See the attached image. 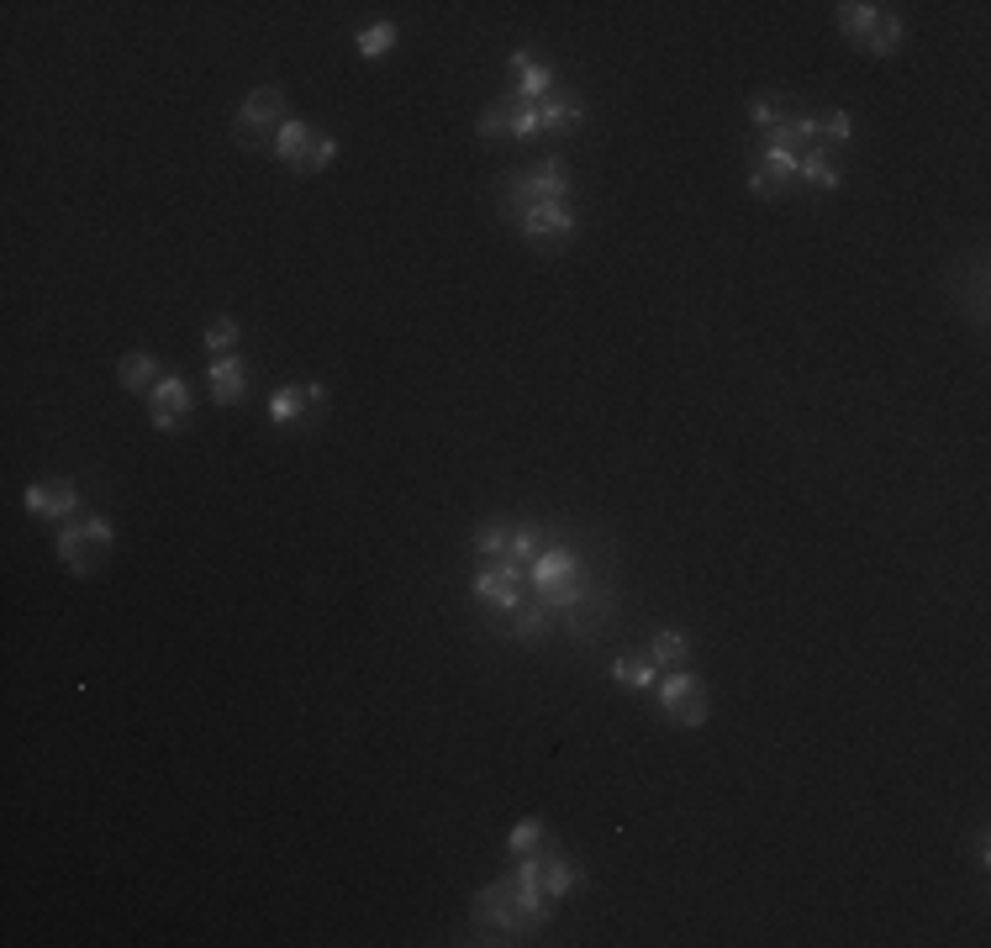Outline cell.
<instances>
[{"mask_svg": "<svg viewBox=\"0 0 991 948\" xmlns=\"http://www.w3.org/2000/svg\"><path fill=\"white\" fill-rule=\"evenodd\" d=\"M797 180L812 190H839L844 185V169L828 159V148H812V153H801L797 159Z\"/></svg>", "mask_w": 991, "mask_h": 948, "instance_id": "9a60e30c", "label": "cell"}, {"mask_svg": "<svg viewBox=\"0 0 991 948\" xmlns=\"http://www.w3.org/2000/svg\"><path fill=\"white\" fill-rule=\"evenodd\" d=\"M201 348H212V358H233L243 348V327L233 316H217L212 327L201 332Z\"/></svg>", "mask_w": 991, "mask_h": 948, "instance_id": "d6986e66", "label": "cell"}, {"mask_svg": "<svg viewBox=\"0 0 991 948\" xmlns=\"http://www.w3.org/2000/svg\"><path fill=\"white\" fill-rule=\"evenodd\" d=\"M502 195H507V212L517 222L523 212L543 206V201H570V169H564V159H543L532 169H517V174H507Z\"/></svg>", "mask_w": 991, "mask_h": 948, "instance_id": "7a4b0ae2", "label": "cell"}, {"mask_svg": "<svg viewBox=\"0 0 991 948\" xmlns=\"http://www.w3.org/2000/svg\"><path fill=\"white\" fill-rule=\"evenodd\" d=\"M117 379H121V390H132V396H153V385H159V358H148V354H127L117 364Z\"/></svg>", "mask_w": 991, "mask_h": 948, "instance_id": "2e32d148", "label": "cell"}, {"mask_svg": "<svg viewBox=\"0 0 991 948\" xmlns=\"http://www.w3.org/2000/svg\"><path fill=\"white\" fill-rule=\"evenodd\" d=\"M517 233L528 248L538 254H564L575 233H581V212L570 206V201H543V206H532V212L517 216Z\"/></svg>", "mask_w": 991, "mask_h": 948, "instance_id": "5b68a950", "label": "cell"}, {"mask_svg": "<svg viewBox=\"0 0 991 948\" xmlns=\"http://www.w3.org/2000/svg\"><path fill=\"white\" fill-rule=\"evenodd\" d=\"M585 121V100L581 95L554 90L543 106H538V132H564V127H581Z\"/></svg>", "mask_w": 991, "mask_h": 948, "instance_id": "7c38bea8", "label": "cell"}, {"mask_svg": "<svg viewBox=\"0 0 991 948\" xmlns=\"http://www.w3.org/2000/svg\"><path fill=\"white\" fill-rule=\"evenodd\" d=\"M206 396L212 406H238L248 396V364L238 354L233 358H212V369H206Z\"/></svg>", "mask_w": 991, "mask_h": 948, "instance_id": "8fae6325", "label": "cell"}, {"mask_svg": "<svg viewBox=\"0 0 991 948\" xmlns=\"http://www.w3.org/2000/svg\"><path fill=\"white\" fill-rule=\"evenodd\" d=\"M791 185H797V153H786L775 142H754V169H750L754 195H786Z\"/></svg>", "mask_w": 991, "mask_h": 948, "instance_id": "52a82bcc", "label": "cell"}, {"mask_svg": "<svg viewBox=\"0 0 991 948\" xmlns=\"http://www.w3.org/2000/svg\"><path fill=\"white\" fill-rule=\"evenodd\" d=\"M612 680L623 690H654L659 686V669H654V659H617L612 664Z\"/></svg>", "mask_w": 991, "mask_h": 948, "instance_id": "44dd1931", "label": "cell"}, {"mask_svg": "<svg viewBox=\"0 0 991 948\" xmlns=\"http://www.w3.org/2000/svg\"><path fill=\"white\" fill-rule=\"evenodd\" d=\"M881 11L886 6H865V0H844V6H833V22H839V32H844L849 43H860L865 47V37L875 32V22H881Z\"/></svg>", "mask_w": 991, "mask_h": 948, "instance_id": "4fadbf2b", "label": "cell"}, {"mask_svg": "<svg viewBox=\"0 0 991 948\" xmlns=\"http://www.w3.org/2000/svg\"><path fill=\"white\" fill-rule=\"evenodd\" d=\"M654 696H659V711H665L670 722H680V728H701L707 711H712L707 686H701L697 675H686V669H665V680L654 686Z\"/></svg>", "mask_w": 991, "mask_h": 948, "instance_id": "8992f818", "label": "cell"}, {"mask_svg": "<svg viewBox=\"0 0 991 948\" xmlns=\"http://www.w3.org/2000/svg\"><path fill=\"white\" fill-rule=\"evenodd\" d=\"M791 117H797V111H791V100H786V95H775V90H765V95H754V100H750V127L760 132V138L780 132Z\"/></svg>", "mask_w": 991, "mask_h": 948, "instance_id": "5bb4252c", "label": "cell"}, {"mask_svg": "<svg viewBox=\"0 0 991 948\" xmlns=\"http://www.w3.org/2000/svg\"><path fill=\"white\" fill-rule=\"evenodd\" d=\"M896 43H902V17H896V11H881L875 32L865 37V53H871V58H892Z\"/></svg>", "mask_w": 991, "mask_h": 948, "instance_id": "603a6c76", "label": "cell"}, {"mask_svg": "<svg viewBox=\"0 0 991 948\" xmlns=\"http://www.w3.org/2000/svg\"><path fill=\"white\" fill-rule=\"evenodd\" d=\"M22 500L37 521H74V511H79V491L64 485V480H37V485H26Z\"/></svg>", "mask_w": 991, "mask_h": 948, "instance_id": "9c48e42d", "label": "cell"}, {"mask_svg": "<svg viewBox=\"0 0 991 948\" xmlns=\"http://www.w3.org/2000/svg\"><path fill=\"white\" fill-rule=\"evenodd\" d=\"M507 543H511L507 521H485V527H475V553H481V559H507Z\"/></svg>", "mask_w": 991, "mask_h": 948, "instance_id": "d4e9b609", "label": "cell"}, {"mask_svg": "<svg viewBox=\"0 0 991 948\" xmlns=\"http://www.w3.org/2000/svg\"><path fill=\"white\" fill-rule=\"evenodd\" d=\"M269 153H274L280 164H291L295 174H316V169H327L338 159V138H327V132H316L312 121L291 117L280 127V138L269 142Z\"/></svg>", "mask_w": 991, "mask_h": 948, "instance_id": "277c9868", "label": "cell"}, {"mask_svg": "<svg viewBox=\"0 0 991 948\" xmlns=\"http://www.w3.org/2000/svg\"><path fill=\"white\" fill-rule=\"evenodd\" d=\"M543 633H549V606H543V601H523V606L511 612V638L538 643Z\"/></svg>", "mask_w": 991, "mask_h": 948, "instance_id": "ffe728a7", "label": "cell"}, {"mask_svg": "<svg viewBox=\"0 0 991 948\" xmlns=\"http://www.w3.org/2000/svg\"><path fill=\"white\" fill-rule=\"evenodd\" d=\"M649 654H654V664H665V669H686L691 643H686V633H676V627H659L649 638Z\"/></svg>", "mask_w": 991, "mask_h": 948, "instance_id": "ac0fdd59", "label": "cell"}, {"mask_svg": "<svg viewBox=\"0 0 991 948\" xmlns=\"http://www.w3.org/2000/svg\"><path fill=\"white\" fill-rule=\"evenodd\" d=\"M291 121V95L280 90V85H259L254 95H243L238 117H233V138L243 148H269V142L280 138V127Z\"/></svg>", "mask_w": 991, "mask_h": 948, "instance_id": "6da1fadb", "label": "cell"}, {"mask_svg": "<svg viewBox=\"0 0 991 948\" xmlns=\"http://www.w3.org/2000/svg\"><path fill=\"white\" fill-rule=\"evenodd\" d=\"M148 417H153L159 432L180 427L185 417H191V385H185L180 375H164L159 385H153V396H148Z\"/></svg>", "mask_w": 991, "mask_h": 948, "instance_id": "30bf717a", "label": "cell"}, {"mask_svg": "<svg viewBox=\"0 0 991 948\" xmlns=\"http://www.w3.org/2000/svg\"><path fill=\"white\" fill-rule=\"evenodd\" d=\"M396 37H401V32H396L390 22L364 26V32H359V58H386L390 47H396Z\"/></svg>", "mask_w": 991, "mask_h": 948, "instance_id": "484cf974", "label": "cell"}, {"mask_svg": "<svg viewBox=\"0 0 991 948\" xmlns=\"http://www.w3.org/2000/svg\"><path fill=\"white\" fill-rule=\"evenodd\" d=\"M511 121H517V106H511L507 95L502 100H491L481 111V121H475V138L481 142H511Z\"/></svg>", "mask_w": 991, "mask_h": 948, "instance_id": "e0dca14e", "label": "cell"}, {"mask_svg": "<svg viewBox=\"0 0 991 948\" xmlns=\"http://www.w3.org/2000/svg\"><path fill=\"white\" fill-rule=\"evenodd\" d=\"M538 849H549V828H543L538 817L517 822V828H511V838H507V853H511V859H528V853H538Z\"/></svg>", "mask_w": 991, "mask_h": 948, "instance_id": "7402d4cb", "label": "cell"}, {"mask_svg": "<svg viewBox=\"0 0 991 948\" xmlns=\"http://www.w3.org/2000/svg\"><path fill=\"white\" fill-rule=\"evenodd\" d=\"M111 521L106 517H74L58 527V559L69 574H96L106 564V553H111Z\"/></svg>", "mask_w": 991, "mask_h": 948, "instance_id": "3957f363", "label": "cell"}, {"mask_svg": "<svg viewBox=\"0 0 991 948\" xmlns=\"http://www.w3.org/2000/svg\"><path fill=\"white\" fill-rule=\"evenodd\" d=\"M322 406H327V385H286L269 396V417H274V427L295 432V427H312Z\"/></svg>", "mask_w": 991, "mask_h": 948, "instance_id": "ba28073f", "label": "cell"}, {"mask_svg": "<svg viewBox=\"0 0 991 948\" xmlns=\"http://www.w3.org/2000/svg\"><path fill=\"white\" fill-rule=\"evenodd\" d=\"M854 138V117L849 111H822L818 117V148H844Z\"/></svg>", "mask_w": 991, "mask_h": 948, "instance_id": "cb8c5ba5", "label": "cell"}]
</instances>
